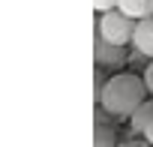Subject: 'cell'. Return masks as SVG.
I'll return each instance as SVG.
<instances>
[{
  "instance_id": "cell-1",
  "label": "cell",
  "mask_w": 153,
  "mask_h": 147,
  "mask_svg": "<svg viewBox=\"0 0 153 147\" xmlns=\"http://www.w3.org/2000/svg\"><path fill=\"white\" fill-rule=\"evenodd\" d=\"M147 96L150 93H147L141 75H135V72H117V75H111L105 81V87L99 93V105L111 117H129Z\"/></svg>"
},
{
  "instance_id": "cell-2",
  "label": "cell",
  "mask_w": 153,
  "mask_h": 147,
  "mask_svg": "<svg viewBox=\"0 0 153 147\" xmlns=\"http://www.w3.org/2000/svg\"><path fill=\"white\" fill-rule=\"evenodd\" d=\"M96 33L108 42H117V45H132V33H135V18L126 15L123 9H108V12H99V24H96Z\"/></svg>"
},
{
  "instance_id": "cell-3",
  "label": "cell",
  "mask_w": 153,
  "mask_h": 147,
  "mask_svg": "<svg viewBox=\"0 0 153 147\" xmlns=\"http://www.w3.org/2000/svg\"><path fill=\"white\" fill-rule=\"evenodd\" d=\"M93 60H96V66H102V69H120V66L129 60V54H126V45H117V42H108V39L96 36Z\"/></svg>"
},
{
  "instance_id": "cell-4",
  "label": "cell",
  "mask_w": 153,
  "mask_h": 147,
  "mask_svg": "<svg viewBox=\"0 0 153 147\" xmlns=\"http://www.w3.org/2000/svg\"><path fill=\"white\" fill-rule=\"evenodd\" d=\"M132 48H138L141 54L153 57V15H147V18H138V21H135Z\"/></svg>"
},
{
  "instance_id": "cell-5",
  "label": "cell",
  "mask_w": 153,
  "mask_h": 147,
  "mask_svg": "<svg viewBox=\"0 0 153 147\" xmlns=\"http://www.w3.org/2000/svg\"><path fill=\"white\" fill-rule=\"evenodd\" d=\"M153 120V96H147L132 114H129V123H132V129L135 132H144V126Z\"/></svg>"
},
{
  "instance_id": "cell-6",
  "label": "cell",
  "mask_w": 153,
  "mask_h": 147,
  "mask_svg": "<svg viewBox=\"0 0 153 147\" xmlns=\"http://www.w3.org/2000/svg\"><path fill=\"white\" fill-rule=\"evenodd\" d=\"M117 9H123L126 15H132L138 21V18H147L153 12V0H117Z\"/></svg>"
},
{
  "instance_id": "cell-7",
  "label": "cell",
  "mask_w": 153,
  "mask_h": 147,
  "mask_svg": "<svg viewBox=\"0 0 153 147\" xmlns=\"http://www.w3.org/2000/svg\"><path fill=\"white\" fill-rule=\"evenodd\" d=\"M141 78H144V87H147V93L153 96V57L144 63V75H141Z\"/></svg>"
},
{
  "instance_id": "cell-8",
  "label": "cell",
  "mask_w": 153,
  "mask_h": 147,
  "mask_svg": "<svg viewBox=\"0 0 153 147\" xmlns=\"http://www.w3.org/2000/svg\"><path fill=\"white\" fill-rule=\"evenodd\" d=\"M93 141H96V144H111V141H114V135L108 132V126H96V132H93Z\"/></svg>"
},
{
  "instance_id": "cell-9",
  "label": "cell",
  "mask_w": 153,
  "mask_h": 147,
  "mask_svg": "<svg viewBox=\"0 0 153 147\" xmlns=\"http://www.w3.org/2000/svg\"><path fill=\"white\" fill-rule=\"evenodd\" d=\"M117 6V0H93V9L96 12H108V9H114Z\"/></svg>"
},
{
  "instance_id": "cell-10",
  "label": "cell",
  "mask_w": 153,
  "mask_h": 147,
  "mask_svg": "<svg viewBox=\"0 0 153 147\" xmlns=\"http://www.w3.org/2000/svg\"><path fill=\"white\" fill-rule=\"evenodd\" d=\"M141 135H144V141H147V144H153V120L144 126V132H141Z\"/></svg>"
},
{
  "instance_id": "cell-11",
  "label": "cell",
  "mask_w": 153,
  "mask_h": 147,
  "mask_svg": "<svg viewBox=\"0 0 153 147\" xmlns=\"http://www.w3.org/2000/svg\"><path fill=\"white\" fill-rule=\"evenodd\" d=\"M150 15H153V12H150Z\"/></svg>"
}]
</instances>
